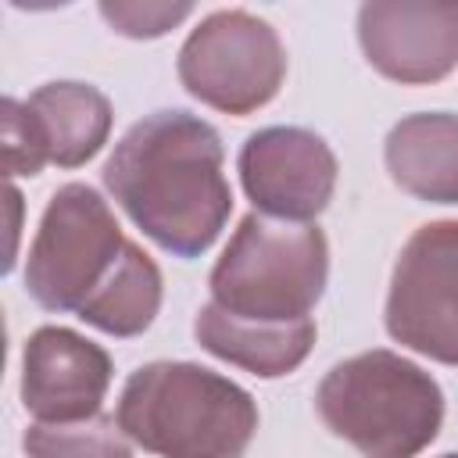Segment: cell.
<instances>
[{
	"instance_id": "1",
	"label": "cell",
	"mask_w": 458,
	"mask_h": 458,
	"mask_svg": "<svg viewBox=\"0 0 458 458\" xmlns=\"http://www.w3.org/2000/svg\"><path fill=\"white\" fill-rule=\"evenodd\" d=\"M222 161V140L204 118L154 111L118 140L104 165V186L157 247L197 258L233 211Z\"/></svg>"
},
{
	"instance_id": "13",
	"label": "cell",
	"mask_w": 458,
	"mask_h": 458,
	"mask_svg": "<svg viewBox=\"0 0 458 458\" xmlns=\"http://www.w3.org/2000/svg\"><path fill=\"white\" fill-rule=\"evenodd\" d=\"M50 165H86L111 132V104L89 82H47L25 100Z\"/></svg>"
},
{
	"instance_id": "3",
	"label": "cell",
	"mask_w": 458,
	"mask_h": 458,
	"mask_svg": "<svg viewBox=\"0 0 458 458\" xmlns=\"http://www.w3.org/2000/svg\"><path fill=\"white\" fill-rule=\"evenodd\" d=\"M315 408L329 433L365 458H415L444 422L437 379L394 351H365L333 365Z\"/></svg>"
},
{
	"instance_id": "10",
	"label": "cell",
	"mask_w": 458,
	"mask_h": 458,
	"mask_svg": "<svg viewBox=\"0 0 458 458\" xmlns=\"http://www.w3.org/2000/svg\"><path fill=\"white\" fill-rule=\"evenodd\" d=\"M111 386V358L100 344L43 326L29 336L21 354V404L39 422H82L100 415Z\"/></svg>"
},
{
	"instance_id": "5",
	"label": "cell",
	"mask_w": 458,
	"mask_h": 458,
	"mask_svg": "<svg viewBox=\"0 0 458 458\" xmlns=\"http://www.w3.org/2000/svg\"><path fill=\"white\" fill-rule=\"evenodd\" d=\"M125 247L122 225L107 200L82 186H61L36 229L25 261V290L47 311H75L104 283Z\"/></svg>"
},
{
	"instance_id": "16",
	"label": "cell",
	"mask_w": 458,
	"mask_h": 458,
	"mask_svg": "<svg viewBox=\"0 0 458 458\" xmlns=\"http://www.w3.org/2000/svg\"><path fill=\"white\" fill-rule=\"evenodd\" d=\"M0 118H4V172L7 175H39L43 165H50L47 147L39 140V129L29 114L25 104L18 100H4L0 104Z\"/></svg>"
},
{
	"instance_id": "12",
	"label": "cell",
	"mask_w": 458,
	"mask_h": 458,
	"mask_svg": "<svg viewBox=\"0 0 458 458\" xmlns=\"http://www.w3.org/2000/svg\"><path fill=\"white\" fill-rule=\"evenodd\" d=\"M390 179L429 204H458V114L422 111L401 118L383 147Z\"/></svg>"
},
{
	"instance_id": "18",
	"label": "cell",
	"mask_w": 458,
	"mask_h": 458,
	"mask_svg": "<svg viewBox=\"0 0 458 458\" xmlns=\"http://www.w3.org/2000/svg\"><path fill=\"white\" fill-rule=\"evenodd\" d=\"M7 208H11V254H7V268L14 265V240H18V211H21V193L14 186H7Z\"/></svg>"
},
{
	"instance_id": "6",
	"label": "cell",
	"mask_w": 458,
	"mask_h": 458,
	"mask_svg": "<svg viewBox=\"0 0 458 458\" xmlns=\"http://www.w3.org/2000/svg\"><path fill=\"white\" fill-rule=\"evenodd\" d=\"M286 75L276 29L247 11H215L179 50V82L215 111L250 114L268 104Z\"/></svg>"
},
{
	"instance_id": "17",
	"label": "cell",
	"mask_w": 458,
	"mask_h": 458,
	"mask_svg": "<svg viewBox=\"0 0 458 458\" xmlns=\"http://www.w3.org/2000/svg\"><path fill=\"white\" fill-rule=\"evenodd\" d=\"M100 14L104 21L122 32V36H132V39H154V36H165L168 29H175L182 18L193 14L190 4H100Z\"/></svg>"
},
{
	"instance_id": "7",
	"label": "cell",
	"mask_w": 458,
	"mask_h": 458,
	"mask_svg": "<svg viewBox=\"0 0 458 458\" xmlns=\"http://www.w3.org/2000/svg\"><path fill=\"white\" fill-rule=\"evenodd\" d=\"M386 333L458 365V222H429L408 236L386 293Z\"/></svg>"
},
{
	"instance_id": "15",
	"label": "cell",
	"mask_w": 458,
	"mask_h": 458,
	"mask_svg": "<svg viewBox=\"0 0 458 458\" xmlns=\"http://www.w3.org/2000/svg\"><path fill=\"white\" fill-rule=\"evenodd\" d=\"M29 458H132L125 429L93 415L82 422H36L25 433Z\"/></svg>"
},
{
	"instance_id": "14",
	"label": "cell",
	"mask_w": 458,
	"mask_h": 458,
	"mask_svg": "<svg viewBox=\"0 0 458 458\" xmlns=\"http://www.w3.org/2000/svg\"><path fill=\"white\" fill-rule=\"evenodd\" d=\"M157 308H161V272L136 243L125 240L104 283L79 308V318L111 336H136L154 322Z\"/></svg>"
},
{
	"instance_id": "19",
	"label": "cell",
	"mask_w": 458,
	"mask_h": 458,
	"mask_svg": "<svg viewBox=\"0 0 458 458\" xmlns=\"http://www.w3.org/2000/svg\"><path fill=\"white\" fill-rule=\"evenodd\" d=\"M440 458H458V454H440Z\"/></svg>"
},
{
	"instance_id": "11",
	"label": "cell",
	"mask_w": 458,
	"mask_h": 458,
	"mask_svg": "<svg viewBox=\"0 0 458 458\" xmlns=\"http://www.w3.org/2000/svg\"><path fill=\"white\" fill-rule=\"evenodd\" d=\"M193 333H197L200 347L211 351L215 358L240 365V369L265 376V379L293 372L315 344V322L311 318L258 322V318H243V315L225 311L215 301L200 308Z\"/></svg>"
},
{
	"instance_id": "9",
	"label": "cell",
	"mask_w": 458,
	"mask_h": 458,
	"mask_svg": "<svg viewBox=\"0 0 458 458\" xmlns=\"http://www.w3.org/2000/svg\"><path fill=\"white\" fill-rule=\"evenodd\" d=\"M358 39L379 75L404 86L437 82L458 68V4H365Z\"/></svg>"
},
{
	"instance_id": "2",
	"label": "cell",
	"mask_w": 458,
	"mask_h": 458,
	"mask_svg": "<svg viewBox=\"0 0 458 458\" xmlns=\"http://www.w3.org/2000/svg\"><path fill=\"white\" fill-rule=\"evenodd\" d=\"M118 426L161 458H243L258 433V408L243 386L211 369L154 361L129 376Z\"/></svg>"
},
{
	"instance_id": "4",
	"label": "cell",
	"mask_w": 458,
	"mask_h": 458,
	"mask_svg": "<svg viewBox=\"0 0 458 458\" xmlns=\"http://www.w3.org/2000/svg\"><path fill=\"white\" fill-rule=\"evenodd\" d=\"M329 247L318 225L247 215L211 268V301L258 322H301L318 304Z\"/></svg>"
},
{
	"instance_id": "8",
	"label": "cell",
	"mask_w": 458,
	"mask_h": 458,
	"mask_svg": "<svg viewBox=\"0 0 458 458\" xmlns=\"http://www.w3.org/2000/svg\"><path fill=\"white\" fill-rule=\"evenodd\" d=\"M240 182L261 215L308 222L326 211L336 190V157L322 136L297 125H272L243 143Z\"/></svg>"
}]
</instances>
